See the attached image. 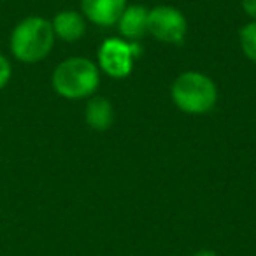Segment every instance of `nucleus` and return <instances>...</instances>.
<instances>
[{"mask_svg": "<svg viewBox=\"0 0 256 256\" xmlns=\"http://www.w3.org/2000/svg\"><path fill=\"white\" fill-rule=\"evenodd\" d=\"M54 39L51 22L40 16H26L12 28L9 50L22 64H39L51 53Z\"/></svg>", "mask_w": 256, "mask_h": 256, "instance_id": "f257e3e1", "label": "nucleus"}, {"mask_svg": "<svg viewBox=\"0 0 256 256\" xmlns=\"http://www.w3.org/2000/svg\"><path fill=\"white\" fill-rule=\"evenodd\" d=\"M51 84L58 95L67 100L88 98L100 84V68L88 58H67L53 70Z\"/></svg>", "mask_w": 256, "mask_h": 256, "instance_id": "f03ea898", "label": "nucleus"}, {"mask_svg": "<svg viewBox=\"0 0 256 256\" xmlns=\"http://www.w3.org/2000/svg\"><path fill=\"white\" fill-rule=\"evenodd\" d=\"M172 100L186 114H207L218 102L216 82L202 72L190 70L178 76L172 84Z\"/></svg>", "mask_w": 256, "mask_h": 256, "instance_id": "7ed1b4c3", "label": "nucleus"}, {"mask_svg": "<svg viewBox=\"0 0 256 256\" xmlns=\"http://www.w3.org/2000/svg\"><path fill=\"white\" fill-rule=\"evenodd\" d=\"M148 34L165 44H182L188 34V22L179 9L156 6L148 14Z\"/></svg>", "mask_w": 256, "mask_h": 256, "instance_id": "20e7f679", "label": "nucleus"}, {"mask_svg": "<svg viewBox=\"0 0 256 256\" xmlns=\"http://www.w3.org/2000/svg\"><path fill=\"white\" fill-rule=\"evenodd\" d=\"M136 44H128L121 39H107L98 50V67L104 74L114 79L130 76L136 58Z\"/></svg>", "mask_w": 256, "mask_h": 256, "instance_id": "39448f33", "label": "nucleus"}, {"mask_svg": "<svg viewBox=\"0 0 256 256\" xmlns=\"http://www.w3.org/2000/svg\"><path fill=\"white\" fill-rule=\"evenodd\" d=\"M126 9V0H81V11L96 26H112Z\"/></svg>", "mask_w": 256, "mask_h": 256, "instance_id": "423d86ee", "label": "nucleus"}, {"mask_svg": "<svg viewBox=\"0 0 256 256\" xmlns=\"http://www.w3.org/2000/svg\"><path fill=\"white\" fill-rule=\"evenodd\" d=\"M148 14L150 9L144 6H126L118 20L120 34L128 40H139L148 34Z\"/></svg>", "mask_w": 256, "mask_h": 256, "instance_id": "0eeeda50", "label": "nucleus"}, {"mask_svg": "<svg viewBox=\"0 0 256 256\" xmlns=\"http://www.w3.org/2000/svg\"><path fill=\"white\" fill-rule=\"evenodd\" d=\"M56 39L76 42L86 34V20L78 11H60L51 22Z\"/></svg>", "mask_w": 256, "mask_h": 256, "instance_id": "6e6552de", "label": "nucleus"}, {"mask_svg": "<svg viewBox=\"0 0 256 256\" xmlns=\"http://www.w3.org/2000/svg\"><path fill=\"white\" fill-rule=\"evenodd\" d=\"M84 120L90 128H93L96 132H106L114 123L112 104L104 96H93L86 106Z\"/></svg>", "mask_w": 256, "mask_h": 256, "instance_id": "1a4fd4ad", "label": "nucleus"}, {"mask_svg": "<svg viewBox=\"0 0 256 256\" xmlns=\"http://www.w3.org/2000/svg\"><path fill=\"white\" fill-rule=\"evenodd\" d=\"M238 42L244 54L256 64V22L244 25L238 32Z\"/></svg>", "mask_w": 256, "mask_h": 256, "instance_id": "9d476101", "label": "nucleus"}, {"mask_svg": "<svg viewBox=\"0 0 256 256\" xmlns=\"http://www.w3.org/2000/svg\"><path fill=\"white\" fill-rule=\"evenodd\" d=\"M12 78V65L9 62V58H6L4 54H0V92L9 84Z\"/></svg>", "mask_w": 256, "mask_h": 256, "instance_id": "9b49d317", "label": "nucleus"}, {"mask_svg": "<svg viewBox=\"0 0 256 256\" xmlns=\"http://www.w3.org/2000/svg\"><path fill=\"white\" fill-rule=\"evenodd\" d=\"M242 9L252 22H256V0H242Z\"/></svg>", "mask_w": 256, "mask_h": 256, "instance_id": "f8f14e48", "label": "nucleus"}, {"mask_svg": "<svg viewBox=\"0 0 256 256\" xmlns=\"http://www.w3.org/2000/svg\"><path fill=\"white\" fill-rule=\"evenodd\" d=\"M192 256H218L214 251H210V249H200V251L193 252Z\"/></svg>", "mask_w": 256, "mask_h": 256, "instance_id": "ddd939ff", "label": "nucleus"}]
</instances>
